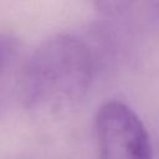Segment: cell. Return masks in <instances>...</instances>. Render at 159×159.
<instances>
[{
	"label": "cell",
	"instance_id": "cell-1",
	"mask_svg": "<svg viewBox=\"0 0 159 159\" xmlns=\"http://www.w3.org/2000/svg\"><path fill=\"white\" fill-rule=\"evenodd\" d=\"M93 71V55L83 40L56 35L29 57L17 82L19 96L30 109L57 111L86 94Z\"/></svg>",
	"mask_w": 159,
	"mask_h": 159
},
{
	"label": "cell",
	"instance_id": "cell-2",
	"mask_svg": "<svg viewBox=\"0 0 159 159\" xmlns=\"http://www.w3.org/2000/svg\"><path fill=\"white\" fill-rule=\"evenodd\" d=\"M94 129L99 159H153L147 128L125 103L117 99L103 103Z\"/></svg>",
	"mask_w": 159,
	"mask_h": 159
},
{
	"label": "cell",
	"instance_id": "cell-3",
	"mask_svg": "<svg viewBox=\"0 0 159 159\" xmlns=\"http://www.w3.org/2000/svg\"><path fill=\"white\" fill-rule=\"evenodd\" d=\"M97 10L107 15H117L128 9L134 0H89Z\"/></svg>",
	"mask_w": 159,
	"mask_h": 159
},
{
	"label": "cell",
	"instance_id": "cell-4",
	"mask_svg": "<svg viewBox=\"0 0 159 159\" xmlns=\"http://www.w3.org/2000/svg\"><path fill=\"white\" fill-rule=\"evenodd\" d=\"M15 56V43L7 36L0 34V72L9 71Z\"/></svg>",
	"mask_w": 159,
	"mask_h": 159
},
{
	"label": "cell",
	"instance_id": "cell-5",
	"mask_svg": "<svg viewBox=\"0 0 159 159\" xmlns=\"http://www.w3.org/2000/svg\"><path fill=\"white\" fill-rule=\"evenodd\" d=\"M9 71L0 72V114L5 109L10 96V80L7 78Z\"/></svg>",
	"mask_w": 159,
	"mask_h": 159
},
{
	"label": "cell",
	"instance_id": "cell-6",
	"mask_svg": "<svg viewBox=\"0 0 159 159\" xmlns=\"http://www.w3.org/2000/svg\"><path fill=\"white\" fill-rule=\"evenodd\" d=\"M20 159V158H19ZM21 159H31V158H21Z\"/></svg>",
	"mask_w": 159,
	"mask_h": 159
}]
</instances>
